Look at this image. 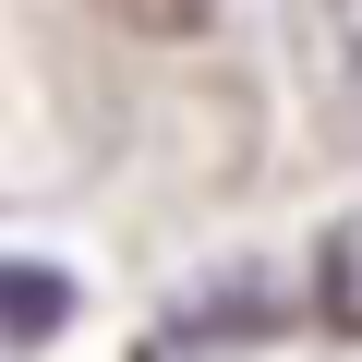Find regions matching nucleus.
Wrapping results in <instances>:
<instances>
[{
    "label": "nucleus",
    "instance_id": "nucleus-1",
    "mask_svg": "<svg viewBox=\"0 0 362 362\" xmlns=\"http://www.w3.org/2000/svg\"><path fill=\"white\" fill-rule=\"evenodd\" d=\"M61 326H73V278H61V266H0V338L37 350V338H61Z\"/></svg>",
    "mask_w": 362,
    "mask_h": 362
},
{
    "label": "nucleus",
    "instance_id": "nucleus-2",
    "mask_svg": "<svg viewBox=\"0 0 362 362\" xmlns=\"http://www.w3.org/2000/svg\"><path fill=\"white\" fill-rule=\"evenodd\" d=\"M133 13H145V25H169V37H181V25H194V13H206V0H133Z\"/></svg>",
    "mask_w": 362,
    "mask_h": 362
}]
</instances>
